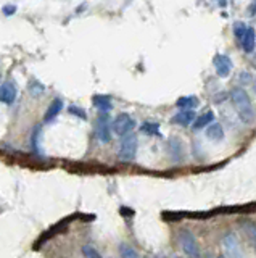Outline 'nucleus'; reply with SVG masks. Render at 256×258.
Returning <instances> with one entry per match:
<instances>
[{
	"label": "nucleus",
	"instance_id": "1a4fd4ad",
	"mask_svg": "<svg viewBox=\"0 0 256 258\" xmlns=\"http://www.w3.org/2000/svg\"><path fill=\"white\" fill-rule=\"evenodd\" d=\"M255 39H256L255 29H253V28H247L245 34H243L242 39L239 41V44H240V47H242L247 53H253V50H255V42H256Z\"/></svg>",
	"mask_w": 256,
	"mask_h": 258
},
{
	"label": "nucleus",
	"instance_id": "f8f14e48",
	"mask_svg": "<svg viewBox=\"0 0 256 258\" xmlns=\"http://www.w3.org/2000/svg\"><path fill=\"white\" fill-rule=\"evenodd\" d=\"M92 102H94L95 108L103 110V112H110V110L113 108L111 99H110L108 95H94L92 97Z\"/></svg>",
	"mask_w": 256,
	"mask_h": 258
},
{
	"label": "nucleus",
	"instance_id": "393cba45",
	"mask_svg": "<svg viewBox=\"0 0 256 258\" xmlns=\"http://www.w3.org/2000/svg\"><path fill=\"white\" fill-rule=\"evenodd\" d=\"M156 258H164V257H156Z\"/></svg>",
	"mask_w": 256,
	"mask_h": 258
},
{
	"label": "nucleus",
	"instance_id": "a878e982",
	"mask_svg": "<svg viewBox=\"0 0 256 258\" xmlns=\"http://www.w3.org/2000/svg\"><path fill=\"white\" fill-rule=\"evenodd\" d=\"M176 258H179V257H176Z\"/></svg>",
	"mask_w": 256,
	"mask_h": 258
},
{
	"label": "nucleus",
	"instance_id": "f03ea898",
	"mask_svg": "<svg viewBox=\"0 0 256 258\" xmlns=\"http://www.w3.org/2000/svg\"><path fill=\"white\" fill-rule=\"evenodd\" d=\"M136 153H137V136L129 132L121 140L118 157L121 162H131V160L136 158Z\"/></svg>",
	"mask_w": 256,
	"mask_h": 258
},
{
	"label": "nucleus",
	"instance_id": "5701e85b",
	"mask_svg": "<svg viewBox=\"0 0 256 258\" xmlns=\"http://www.w3.org/2000/svg\"><path fill=\"white\" fill-rule=\"evenodd\" d=\"M242 83H252V75L250 73H242Z\"/></svg>",
	"mask_w": 256,
	"mask_h": 258
},
{
	"label": "nucleus",
	"instance_id": "f3484780",
	"mask_svg": "<svg viewBox=\"0 0 256 258\" xmlns=\"http://www.w3.org/2000/svg\"><path fill=\"white\" fill-rule=\"evenodd\" d=\"M119 252H121V257H123V258H139L137 252L134 250V249L131 247V245H127V244L121 245Z\"/></svg>",
	"mask_w": 256,
	"mask_h": 258
},
{
	"label": "nucleus",
	"instance_id": "bb28decb",
	"mask_svg": "<svg viewBox=\"0 0 256 258\" xmlns=\"http://www.w3.org/2000/svg\"><path fill=\"white\" fill-rule=\"evenodd\" d=\"M129 2H131V0H129Z\"/></svg>",
	"mask_w": 256,
	"mask_h": 258
},
{
	"label": "nucleus",
	"instance_id": "b1692460",
	"mask_svg": "<svg viewBox=\"0 0 256 258\" xmlns=\"http://www.w3.org/2000/svg\"><path fill=\"white\" fill-rule=\"evenodd\" d=\"M248 16H252V18L255 16V2L248 7Z\"/></svg>",
	"mask_w": 256,
	"mask_h": 258
},
{
	"label": "nucleus",
	"instance_id": "6e6552de",
	"mask_svg": "<svg viewBox=\"0 0 256 258\" xmlns=\"http://www.w3.org/2000/svg\"><path fill=\"white\" fill-rule=\"evenodd\" d=\"M16 86L13 83H3L0 86V102L2 103H13L16 99Z\"/></svg>",
	"mask_w": 256,
	"mask_h": 258
},
{
	"label": "nucleus",
	"instance_id": "6ab92c4d",
	"mask_svg": "<svg viewBox=\"0 0 256 258\" xmlns=\"http://www.w3.org/2000/svg\"><path fill=\"white\" fill-rule=\"evenodd\" d=\"M82 254L85 258H102V255L97 252L94 247H90V245H85V247H82Z\"/></svg>",
	"mask_w": 256,
	"mask_h": 258
},
{
	"label": "nucleus",
	"instance_id": "2eb2a0df",
	"mask_svg": "<svg viewBox=\"0 0 256 258\" xmlns=\"http://www.w3.org/2000/svg\"><path fill=\"white\" fill-rule=\"evenodd\" d=\"M206 137H210L213 140H221L224 137V131L221 125H211L208 129H206Z\"/></svg>",
	"mask_w": 256,
	"mask_h": 258
},
{
	"label": "nucleus",
	"instance_id": "a211bd4d",
	"mask_svg": "<svg viewBox=\"0 0 256 258\" xmlns=\"http://www.w3.org/2000/svg\"><path fill=\"white\" fill-rule=\"evenodd\" d=\"M44 86H42L40 83H37V81H33L31 83V86H29V90H31V94H33V97H39V95H42V92H44Z\"/></svg>",
	"mask_w": 256,
	"mask_h": 258
},
{
	"label": "nucleus",
	"instance_id": "39448f33",
	"mask_svg": "<svg viewBox=\"0 0 256 258\" xmlns=\"http://www.w3.org/2000/svg\"><path fill=\"white\" fill-rule=\"evenodd\" d=\"M95 134L100 142H103V144H108L110 140H111V123H110V118L107 115H102L97 118Z\"/></svg>",
	"mask_w": 256,
	"mask_h": 258
},
{
	"label": "nucleus",
	"instance_id": "ddd939ff",
	"mask_svg": "<svg viewBox=\"0 0 256 258\" xmlns=\"http://www.w3.org/2000/svg\"><path fill=\"white\" fill-rule=\"evenodd\" d=\"M176 105H178L181 110H192V108H197L198 105V99L193 95H188V97H181L176 102Z\"/></svg>",
	"mask_w": 256,
	"mask_h": 258
},
{
	"label": "nucleus",
	"instance_id": "dca6fc26",
	"mask_svg": "<svg viewBox=\"0 0 256 258\" xmlns=\"http://www.w3.org/2000/svg\"><path fill=\"white\" fill-rule=\"evenodd\" d=\"M142 132L145 134H150V136H155V134H160V126L156 125V123H151V121H147L142 125Z\"/></svg>",
	"mask_w": 256,
	"mask_h": 258
},
{
	"label": "nucleus",
	"instance_id": "7ed1b4c3",
	"mask_svg": "<svg viewBox=\"0 0 256 258\" xmlns=\"http://www.w3.org/2000/svg\"><path fill=\"white\" fill-rule=\"evenodd\" d=\"M179 241L182 249H184L185 254L190 257V258H202V254H200V247H198V242L195 236L192 234L188 229H182L179 232Z\"/></svg>",
	"mask_w": 256,
	"mask_h": 258
},
{
	"label": "nucleus",
	"instance_id": "aec40b11",
	"mask_svg": "<svg viewBox=\"0 0 256 258\" xmlns=\"http://www.w3.org/2000/svg\"><path fill=\"white\" fill-rule=\"evenodd\" d=\"M245 31H247V26L243 23H235L234 24V34H235L237 41L242 39V36L245 34Z\"/></svg>",
	"mask_w": 256,
	"mask_h": 258
},
{
	"label": "nucleus",
	"instance_id": "4468645a",
	"mask_svg": "<svg viewBox=\"0 0 256 258\" xmlns=\"http://www.w3.org/2000/svg\"><path fill=\"white\" fill-rule=\"evenodd\" d=\"M213 120H215V113L213 112H206L203 115H200L198 118L193 120V129H202L205 126H208L210 123H213Z\"/></svg>",
	"mask_w": 256,
	"mask_h": 258
},
{
	"label": "nucleus",
	"instance_id": "423d86ee",
	"mask_svg": "<svg viewBox=\"0 0 256 258\" xmlns=\"http://www.w3.org/2000/svg\"><path fill=\"white\" fill-rule=\"evenodd\" d=\"M224 249H225V257L227 258H243L240 244L234 234H227L224 237Z\"/></svg>",
	"mask_w": 256,
	"mask_h": 258
},
{
	"label": "nucleus",
	"instance_id": "f257e3e1",
	"mask_svg": "<svg viewBox=\"0 0 256 258\" xmlns=\"http://www.w3.org/2000/svg\"><path fill=\"white\" fill-rule=\"evenodd\" d=\"M230 99H232L235 110L239 112L240 118L245 123H248V125H252L255 121V110H253L252 100H250L247 90H243L240 87L232 89V92H230Z\"/></svg>",
	"mask_w": 256,
	"mask_h": 258
},
{
	"label": "nucleus",
	"instance_id": "9b49d317",
	"mask_svg": "<svg viewBox=\"0 0 256 258\" xmlns=\"http://www.w3.org/2000/svg\"><path fill=\"white\" fill-rule=\"evenodd\" d=\"M63 110V102L60 100V99H55L50 105H48L47 108V112H45V116H44V121L48 123V121H52L55 116H57L60 112Z\"/></svg>",
	"mask_w": 256,
	"mask_h": 258
},
{
	"label": "nucleus",
	"instance_id": "412c9836",
	"mask_svg": "<svg viewBox=\"0 0 256 258\" xmlns=\"http://www.w3.org/2000/svg\"><path fill=\"white\" fill-rule=\"evenodd\" d=\"M70 112L73 113V115H76V116H81L82 120H85L87 118V115H85V112L82 108H76V107H70Z\"/></svg>",
	"mask_w": 256,
	"mask_h": 258
},
{
	"label": "nucleus",
	"instance_id": "0eeeda50",
	"mask_svg": "<svg viewBox=\"0 0 256 258\" xmlns=\"http://www.w3.org/2000/svg\"><path fill=\"white\" fill-rule=\"evenodd\" d=\"M213 65H215L216 73L221 78L229 76L230 70H232V61H230V58L227 57V55H222V53H219V55H216L215 58H213Z\"/></svg>",
	"mask_w": 256,
	"mask_h": 258
},
{
	"label": "nucleus",
	"instance_id": "4be33fe9",
	"mask_svg": "<svg viewBox=\"0 0 256 258\" xmlns=\"http://www.w3.org/2000/svg\"><path fill=\"white\" fill-rule=\"evenodd\" d=\"M15 11H16L15 5H5V7H3V13L7 15V16H11V15L15 13Z\"/></svg>",
	"mask_w": 256,
	"mask_h": 258
},
{
	"label": "nucleus",
	"instance_id": "20e7f679",
	"mask_svg": "<svg viewBox=\"0 0 256 258\" xmlns=\"http://www.w3.org/2000/svg\"><path fill=\"white\" fill-rule=\"evenodd\" d=\"M134 128H136V121H134L131 118V115H127V113L118 115L111 125V129L114 131V134H118V136H126V134H129Z\"/></svg>",
	"mask_w": 256,
	"mask_h": 258
},
{
	"label": "nucleus",
	"instance_id": "9d476101",
	"mask_svg": "<svg viewBox=\"0 0 256 258\" xmlns=\"http://www.w3.org/2000/svg\"><path fill=\"white\" fill-rule=\"evenodd\" d=\"M195 118H197V116H195L193 110H182V112H179L173 118V123H176V125L179 126H188L190 123H193Z\"/></svg>",
	"mask_w": 256,
	"mask_h": 258
}]
</instances>
